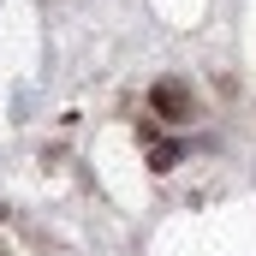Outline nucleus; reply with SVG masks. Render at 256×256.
Segmentation results:
<instances>
[{"label": "nucleus", "mask_w": 256, "mask_h": 256, "mask_svg": "<svg viewBox=\"0 0 256 256\" xmlns=\"http://www.w3.org/2000/svg\"><path fill=\"white\" fill-rule=\"evenodd\" d=\"M155 114H167V120H191V90L173 84V78H161V84H155Z\"/></svg>", "instance_id": "1"}, {"label": "nucleus", "mask_w": 256, "mask_h": 256, "mask_svg": "<svg viewBox=\"0 0 256 256\" xmlns=\"http://www.w3.org/2000/svg\"><path fill=\"white\" fill-rule=\"evenodd\" d=\"M149 167H155V173H167V167H179V143H155V155H149Z\"/></svg>", "instance_id": "2"}]
</instances>
